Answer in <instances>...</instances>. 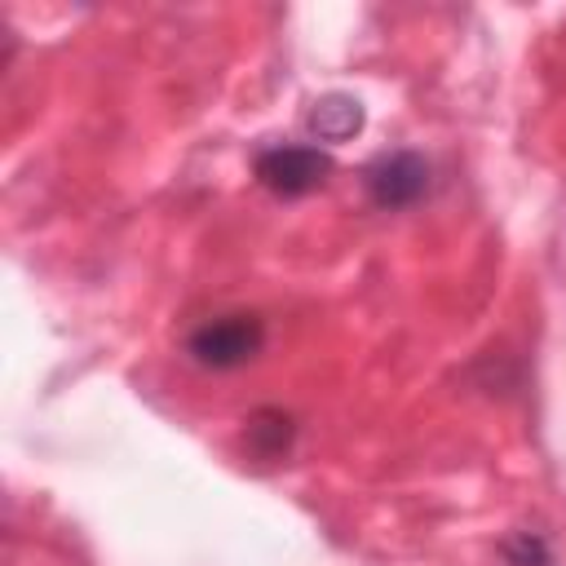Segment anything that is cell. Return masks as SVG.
Here are the masks:
<instances>
[{"label": "cell", "mask_w": 566, "mask_h": 566, "mask_svg": "<svg viewBox=\"0 0 566 566\" xmlns=\"http://www.w3.org/2000/svg\"><path fill=\"white\" fill-rule=\"evenodd\" d=\"M252 172H256V181H261L270 195L301 199V195L318 190V186L332 177V155L318 150V146H305V142H279V146L256 150Z\"/></svg>", "instance_id": "cell-1"}, {"label": "cell", "mask_w": 566, "mask_h": 566, "mask_svg": "<svg viewBox=\"0 0 566 566\" xmlns=\"http://www.w3.org/2000/svg\"><path fill=\"white\" fill-rule=\"evenodd\" d=\"M265 345V323L256 314H221V318H208L203 327L190 332V358L199 367H212V371H234L243 363H252Z\"/></svg>", "instance_id": "cell-2"}, {"label": "cell", "mask_w": 566, "mask_h": 566, "mask_svg": "<svg viewBox=\"0 0 566 566\" xmlns=\"http://www.w3.org/2000/svg\"><path fill=\"white\" fill-rule=\"evenodd\" d=\"M363 186L376 208H411L429 190V164L416 150H385L363 168Z\"/></svg>", "instance_id": "cell-3"}, {"label": "cell", "mask_w": 566, "mask_h": 566, "mask_svg": "<svg viewBox=\"0 0 566 566\" xmlns=\"http://www.w3.org/2000/svg\"><path fill=\"white\" fill-rule=\"evenodd\" d=\"M363 102L358 97H349V93H323V97H314L310 102V111H305V128H310V137L314 142H349L354 133H363Z\"/></svg>", "instance_id": "cell-4"}]
</instances>
